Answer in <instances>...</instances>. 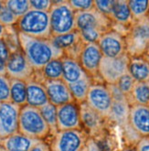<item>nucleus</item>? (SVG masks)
Segmentation results:
<instances>
[{"instance_id": "1", "label": "nucleus", "mask_w": 149, "mask_h": 151, "mask_svg": "<svg viewBox=\"0 0 149 151\" xmlns=\"http://www.w3.org/2000/svg\"><path fill=\"white\" fill-rule=\"evenodd\" d=\"M19 47L36 73L40 72L48 63L64 56L62 50L56 48L50 39H38L17 32Z\"/></svg>"}, {"instance_id": "2", "label": "nucleus", "mask_w": 149, "mask_h": 151, "mask_svg": "<svg viewBox=\"0 0 149 151\" xmlns=\"http://www.w3.org/2000/svg\"><path fill=\"white\" fill-rule=\"evenodd\" d=\"M19 132L41 141H46L50 137V129L40 110L28 104L20 108Z\"/></svg>"}, {"instance_id": "3", "label": "nucleus", "mask_w": 149, "mask_h": 151, "mask_svg": "<svg viewBox=\"0 0 149 151\" xmlns=\"http://www.w3.org/2000/svg\"><path fill=\"white\" fill-rule=\"evenodd\" d=\"M15 29L17 32L32 38L50 39L52 37L49 14L45 11L30 9L19 19Z\"/></svg>"}, {"instance_id": "4", "label": "nucleus", "mask_w": 149, "mask_h": 151, "mask_svg": "<svg viewBox=\"0 0 149 151\" xmlns=\"http://www.w3.org/2000/svg\"><path fill=\"white\" fill-rule=\"evenodd\" d=\"M49 14L52 36H59L77 30L75 11L69 0L53 1Z\"/></svg>"}, {"instance_id": "5", "label": "nucleus", "mask_w": 149, "mask_h": 151, "mask_svg": "<svg viewBox=\"0 0 149 151\" xmlns=\"http://www.w3.org/2000/svg\"><path fill=\"white\" fill-rule=\"evenodd\" d=\"M125 40L129 57L144 56L149 50V17L134 21Z\"/></svg>"}, {"instance_id": "6", "label": "nucleus", "mask_w": 149, "mask_h": 151, "mask_svg": "<svg viewBox=\"0 0 149 151\" xmlns=\"http://www.w3.org/2000/svg\"><path fill=\"white\" fill-rule=\"evenodd\" d=\"M89 137L83 129L58 131L50 137V151H84Z\"/></svg>"}, {"instance_id": "7", "label": "nucleus", "mask_w": 149, "mask_h": 151, "mask_svg": "<svg viewBox=\"0 0 149 151\" xmlns=\"http://www.w3.org/2000/svg\"><path fill=\"white\" fill-rule=\"evenodd\" d=\"M106 85L112 98V107L107 120L125 129L129 127V112L131 107L127 97L120 91L116 84Z\"/></svg>"}, {"instance_id": "8", "label": "nucleus", "mask_w": 149, "mask_h": 151, "mask_svg": "<svg viewBox=\"0 0 149 151\" xmlns=\"http://www.w3.org/2000/svg\"><path fill=\"white\" fill-rule=\"evenodd\" d=\"M129 58L127 53L118 58L103 57L98 73L101 81L105 84H116L128 73Z\"/></svg>"}, {"instance_id": "9", "label": "nucleus", "mask_w": 149, "mask_h": 151, "mask_svg": "<svg viewBox=\"0 0 149 151\" xmlns=\"http://www.w3.org/2000/svg\"><path fill=\"white\" fill-rule=\"evenodd\" d=\"M85 103L89 107L107 119L112 104V98L107 85L101 82H93Z\"/></svg>"}, {"instance_id": "10", "label": "nucleus", "mask_w": 149, "mask_h": 151, "mask_svg": "<svg viewBox=\"0 0 149 151\" xmlns=\"http://www.w3.org/2000/svg\"><path fill=\"white\" fill-rule=\"evenodd\" d=\"M35 73L36 72L20 48L11 51L6 66V74L8 77L27 82L35 76Z\"/></svg>"}, {"instance_id": "11", "label": "nucleus", "mask_w": 149, "mask_h": 151, "mask_svg": "<svg viewBox=\"0 0 149 151\" xmlns=\"http://www.w3.org/2000/svg\"><path fill=\"white\" fill-rule=\"evenodd\" d=\"M103 56L97 43L84 44L83 49L79 56V63L93 82H101L99 77V67Z\"/></svg>"}, {"instance_id": "12", "label": "nucleus", "mask_w": 149, "mask_h": 151, "mask_svg": "<svg viewBox=\"0 0 149 151\" xmlns=\"http://www.w3.org/2000/svg\"><path fill=\"white\" fill-rule=\"evenodd\" d=\"M20 107L11 102L0 103V140L19 132Z\"/></svg>"}, {"instance_id": "13", "label": "nucleus", "mask_w": 149, "mask_h": 151, "mask_svg": "<svg viewBox=\"0 0 149 151\" xmlns=\"http://www.w3.org/2000/svg\"><path fill=\"white\" fill-rule=\"evenodd\" d=\"M97 44L103 57L118 58L126 54L125 36L112 29L102 34Z\"/></svg>"}, {"instance_id": "14", "label": "nucleus", "mask_w": 149, "mask_h": 151, "mask_svg": "<svg viewBox=\"0 0 149 151\" xmlns=\"http://www.w3.org/2000/svg\"><path fill=\"white\" fill-rule=\"evenodd\" d=\"M57 126L59 131L82 129L80 104L68 103L57 107Z\"/></svg>"}, {"instance_id": "15", "label": "nucleus", "mask_w": 149, "mask_h": 151, "mask_svg": "<svg viewBox=\"0 0 149 151\" xmlns=\"http://www.w3.org/2000/svg\"><path fill=\"white\" fill-rule=\"evenodd\" d=\"M80 111L82 129L90 137L94 139L102 137L105 128V121L107 119L89 107L86 103L80 104Z\"/></svg>"}, {"instance_id": "16", "label": "nucleus", "mask_w": 149, "mask_h": 151, "mask_svg": "<svg viewBox=\"0 0 149 151\" xmlns=\"http://www.w3.org/2000/svg\"><path fill=\"white\" fill-rule=\"evenodd\" d=\"M77 30L96 29L105 32L111 29L112 22L108 17L102 15L95 8L88 11L75 12Z\"/></svg>"}, {"instance_id": "17", "label": "nucleus", "mask_w": 149, "mask_h": 151, "mask_svg": "<svg viewBox=\"0 0 149 151\" xmlns=\"http://www.w3.org/2000/svg\"><path fill=\"white\" fill-rule=\"evenodd\" d=\"M50 40L56 48L63 51L64 56L76 60L79 59L84 46L78 30L59 36H52Z\"/></svg>"}, {"instance_id": "18", "label": "nucleus", "mask_w": 149, "mask_h": 151, "mask_svg": "<svg viewBox=\"0 0 149 151\" xmlns=\"http://www.w3.org/2000/svg\"><path fill=\"white\" fill-rule=\"evenodd\" d=\"M43 83L48 93L49 102L53 105L58 107L65 104L74 102L69 84H67L62 79L44 80Z\"/></svg>"}, {"instance_id": "19", "label": "nucleus", "mask_w": 149, "mask_h": 151, "mask_svg": "<svg viewBox=\"0 0 149 151\" xmlns=\"http://www.w3.org/2000/svg\"><path fill=\"white\" fill-rule=\"evenodd\" d=\"M129 126L140 137H149V106L131 105Z\"/></svg>"}, {"instance_id": "20", "label": "nucleus", "mask_w": 149, "mask_h": 151, "mask_svg": "<svg viewBox=\"0 0 149 151\" xmlns=\"http://www.w3.org/2000/svg\"><path fill=\"white\" fill-rule=\"evenodd\" d=\"M49 103L48 93L42 80L35 75L27 81V104L39 109Z\"/></svg>"}, {"instance_id": "21", "label": "nucleus", "mask_w": 149, "mask_h": 151, "mask_svg": "<svg viewBox=\"0 0 149 151\" xmlns=\"http://www.w3.org/2000/svg\"><path fill=\"white\" fill-rule=\"evenodd\" d=\"M61 60H62L63 66L62 80L67 84L69 85L81 81V80L91 78L86 73V72L83 70L78 60L67 56H63L61 58Z\"/></svg>"}, {"instance_id": "22", "label": "nucleus", "mask_w": 149, "mask_h": 151, "mask_svg": "<svg viewBox=\"0 0 149 151\" xmlns=\"http://www.w3.org/2000/svg\"><path fill=\"white\" fill-rule=\"evenodd\" d=\"M39 141L25 136L20 132H16L10 137L0 140V146L6 151H29Z\"/></svg>"}, {"instance_id": "23", "label": "nucleus", "mask_w": 149, "mask_h": 151, "mask_svg": "<svg viewBox=\"0 0 149 151\" xmlns=\"http://www.w3.org/2000/svg\"><path fill=\"white\" fill-rule=\"evenodd\" d=\"M110 19L115 25L130 28L134 19L128 6V0H115Z\"/></svg>"}, {"instance_id": "24", "label": "nucleus", "mask_w": 149, "mask_h": 151, "mask_svg": "<svg viewBox=\"0 0 149 151\" xmlns=\"http://www.w3.org/2000/svg\"><path fill=\"white\" fill-rule=\"evenodd\" d=\"M128 73L136 83L149 81V63L145 56L130 57Z\"/></svg>"}, {"instance_id": "25", "label": "nucleus", "mask_w": 149, "mask_h": 151, "mask_svg": "<svg viewBox=\"0 0 149 151\" xmlns=\"http://www.w3.org/2000/svg\"><path fill=\"white\" fill-rule=\"evenodd\" d=\"M63 73V66L62 60L54 59L48 63L42 68L40 72L35 73L39 79L44 81V80H60L62 79Z\"/></svg>"}, {"instance_id": "26", "label": "nucleus", "mask_w": 149, "mask_h": 151, "mask_svg": "<svg viewBox=\"0 0 149 151\" xmlns=\"http://www.w3.org/2000/svg\"><path fill=\"white\" fill-rule=\"evenodd\" d=\"M10 102L20 108L27 105V82L10 79Z\"/></svg>"}, {"instance_id": "27", "label": "nucleus", "mask_w": 149, "mask_h": 151, "mask_svg": "<svg viewBox=\"0 0 149 151\" xmlns=\"http://www.w3.org/2000/svg\"><path fill=\"white\" fill-rule=\"evenodd\" d=\"M130 105L149 106V81L135 83L133 91L127 97Z\"/></svg>"}, {"instance_id": "28", "label": "nucleus", "mask_w": 149, "mask_h": 151, "mask_svg": "<svg viewBox=\"0 0 149 151\" xmlns=\"http://www.w3.org/2000/svg\"><path fill=\"white\" fill-rule=\"evenodd\" d=\"M93 81L92 78H86L69 85L72 95L74 99V102H76L79 104L85 103L87 95H88L90 90V87Z\"/></svg>"}, {"instance_id": "29", "label": "nucleus", "mask_w": 149, "mask_h": 151, "mask_svg": "<svg viewBox=\"0 0 149 151\" xmlns=\"http://www.w3.org/2000/svg\"><path fill=\"white\" fill-rule=\"evenodd\" d=\"M128 6L134 21L148 17L149 0H128Z\"/></svg>"}, {"instance_id": "30", "label": "nucleus", "mask_w": 149, "mask_h": 151, "mask_svg": "<svg viewBox=\"0 0 149 151\" xmlns=\"http://www.w3.org/2000/svg\"><path fill=\"white\" fill-rule=\"evenodd\" d=\"M39 110L43 118L45 119L46 123L48 124L50 129V137H52L59 131L57 126V106L49 103L46 105L42 106L41 108H39Z\"/></svg>"}, {"instance_id": "31", "label": "nucleus", "mask_w": 149, "mask_h": 151, "mask_svg": "<svg viewBox=\"0 0 149 151\" xmlns=\"http://www.w3.org/2000/svg\"><path fill=\"white\" fill-rule=\"evenodd\" d=\"M3 2L17 19H20L31 9L29 0H3Z\"/></svg>"}, {"instance_id": "32", "label": "nucleus", "mask_w": 149, "mask_h": 151, "mask_svg": "<svg viewBox=\"0 0 149 151\" xmlns=\"http://www.w3.org/2000/svg\"><path fill=\"white\" fill-rule=\"evenodd\" d=\"M10 102V78L0 73V103Z\"/></svg>"}, {"instance_id": "33", "label": "nucleus", "mask_w": 149, "mask_h": 151, "mask_svg": "<svg viewBox=\"0 0 149 151\" xmlns=\"http://www.w3.org/2000/svg\"><path fill=\"white\" fill-rule=\"evenodd\" d=\"M79 33H80L81 39L83 41V43L88 44V43H98L102 34L104 32L96 29H87L80 30Z\"/></svg>"}, {"instance_id": "34", "label": "nucleus", "mask_w": 149, "mask_h": 151, "mask_svg": "<svg viewBox=\"0 0 149 151\" xmlns=\"http://www.w3.org/2000/svg\"><path fill=\"white\" fill-rule=\"evenodd\" d=\"M135 83V81L133 79V77L127 73L119 80L116 85L120 89V91L126 97H128L133 91Z\"/></svg>"}, {"instance_id": "35", "label": "nucleus", "mask_w": 149, "mask_h": 151, "mask_svg": "<svg viewBox=\"0 0 149 151\" xmlns=\"http://www.w3.org/2000/svg\"><path fill=\"white\" fill-rule=\"evenodd\" d=\"M17 20H19V19L8 9L3 2L2 9L0 11V23L3 26H5L6 28H11V27L16 26Z\"/></svg>"}, {"instance_id": "36", "label": "nucleus", "mask_w": 149, "mask_h": 151, "mask_svg": "<svg viewBox=\"0 0 149 151\" xmlns=\"http://www.w3.org/2000/svg\"><path fill=\"white\" fill-rule=\"evenodd\" d=\"M10 53L11 50L5 39L0 40V73H6V66Z\"/></svg>"}, {"instance_id": "37", "label": "nucleus", "mask_w": 149, "mask_h": 151, "mask_svg": "<svg viewBox=\"0 0 149 151\" xmlns=\"http://www.w3.org/2000/svg\"><path fill=\"white\" fill-rule=\"evenodd\" d=\"M113 4L115 0H94V8L110 19Z\"/></svg>"}, {"instance_id": "38", "label": "nucleus", "mask_w": 149, "mask_h": 151, "mask_svg": "<svg viewBox=\"0 0 149 151\" xmlns=\"http://www.w3.org/2000/svg\"><path fill=\"white\" fill-rule=\"evenodd\" d=\"M75 12L88 11L94 8V0H69Z\"/></svg>"}, {"instance_id": "39", "label": "nucleus", "mask_w": 149, "mask_h": 151, "mask_svg": "<svg viewBox=\"0 0 149 151\" xmlns=\"http://www.w3.org/2000/svg\"><path fill=\"white\" fill-rule=\"evenodd\" d=\"M31 9L49 12L53 5L52 0H29Z\"/></svg>"}, {"instance_id": "40", "label": "nucleus", "mask_w": 149, "mask_h": 151, "mask_svg": "<svg viewBox=\"0 0 149 151\" xmlns=\"http://www.w3.org/2000/svg\"><path fill=\"white\" fill-rule=\"evenodd\" d=\"M84 151H103V149L102 148L97 140L92 137H89Z\"/></svg>"}, {"instance_id": "41", "label": "nucleus", "mask_w": 149, "mask_h": 151, "mask_svg": "<svg viewBox=\"0 0 149 151\" xmlns=\"http://www.w3.org/2000/svg\"><path fill=\"white\" fill-rule=\"evenodd\" d=\"M136 151H149V137H141L135 144Z\"/></svg>"}, {"instance_id": "42", "label": "nucleus", "mask_w": 149, "mask_h": 151, "mask_svg": "<svg viewBox=\"0 0 149 151\" xmlns=\"http://www.w3.org/2000/svg\"><path fill=\"white\" fill-rule=\"evenodd\" d=\"M29 151H50L49 144L46 141H39Z\"/></svg>"}, {"instance_id": "43", "label": "nucleus", "mask_w": 149, "mask_h": 151, "mask_svg": "<svg viewBox=\"0 0 149 151\" xmlns=\"http://www.w3.org/2000/svg\"><path fill=\"white\" fill-rule=\"evenodd\" d=\"M6 33H7V28H6L5 26H3L0 23V40L5 39Z\"/></svg>"}, {"instance_id": "44", "label": "nucleus", "mask_w": 149, "mask_h": 151, "mask_svg": "<svg viewBox=\"0 0 149 151\" xmlns=\"http://www.w3.org/2000/svg\"><path fill=\"white\" fill-rule=\"evenodd\" d=\"M118 151H136V148H135V144H130L126 147H124L122 148L119 149Z\"/></svg>"}, {"instance_id": "45", "label": "nucleus", "mask_w": 149, "mask_h": 151, "mask_svg": "<svg viewBox=\"0 0 149 151\" xmlns=\"http://www.w3.org/2000/svg\"><path fill=\"white\" fill-rule=\"evenodd\" d=\"M144 56H145V58L147 59V60H148V63H149V50H148V51H147V52L145 53V54Z\"/></svg>"}, {"instance_id": "46", "label": "nucleus", "mask_w": 149, "mask_h": 151, "mask_svg": "<svg viewBox=\"0 0 149 151\" xmlns=\"http://www.w3.org/2000/svg\"><path fill=\"white\" fill-rule=\"evenodd\" d=\"M2 6H3V1L0 0V11H1V9H2Z\"/></svg>"}, {"instance_id": "47", "label": "nucleus", "mask_w": 149, "mask_h": 151, "mask_svg": "<svg viewBox=\"0 0 149 151\" xmlns=\"http://www.w3.org/2000/svg\"><path fill=\"white\" fill-rule=\"evenodd\" d=\"M0 151H6V150L2 146H0Z\"/></svg>"}]
</instances>
